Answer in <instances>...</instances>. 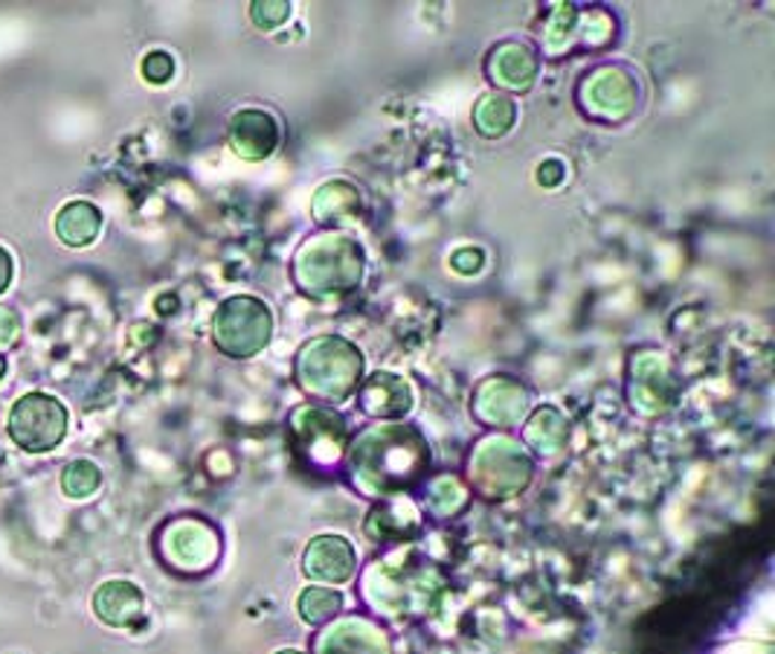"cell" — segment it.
Returning a JSON list of instances; mask_svg holds the SVG:
<instances>
[{
    "mask_svg": "<svg viewBox=\"0 0 775 654\" xmlns=\"http://www.w3.org/2000/svg\"><path fill=\"white\" fill-rule=\"evenodd\" d=\"M430 463L425 439L404 425H378L369 428L351 448L355 483L367 495L401 491L416 483Z\"/></svg>",
    "mask_w": 775,
    "mask_h": 654,
    "instance_id": "cell-1",
    "label": "cell"
},
{
    "mask_svg": "<svg viewBox=\"0 0 775 654\" xmlns=\"http://www.w3.org/2000/svg\"><path fill=\"white\" fill-rule=\"evenodd\" d=\"M363 358L341 337H320L302 349L297 361L299 384L320 399H346L358 388Z\"/></svg>",
    "mask_w": 775,
    "mask_h": 654,
    "instance_id": "cell-2",
    "label": "cell"
},
{
    "mask_svg": "<svg viewBox=\"0 0 775 654\" xmlns=\"http://www.w3.org/2000/svg\"><path fill=\"white\" fill-rule=\"evenodd\" d=\"M68 433V407L47 393H26L9 414V437L29 454H44Z\"/></svg>",
    "mask_w": 775,
    "mask_h": 654,
    "instance_id": "cell-3",
    "label": "cell"
},
{
    "mask_svg": "<svg viewBox=\"0 0 775 654\" xmlns=\"http://www.w3.org/2000/svg\"><path fill=\"white\" fill-rule=\"evenodd\" d=\"M311 259L299 257V267L308 265L306 274H299L302 288L308 292H346L360 280L363 271V253L349 239H325L317 245H306Z\"/></svg>",
    "mask_w": 775,
    "mask_h": 654,
    "instance_id": "cell-4",
    "label": "cell"
},
{
    "mask_svg": "<svg viewBox=\"0 0 775 654\" xmlns=\"http://www.w3.org/2000/svg\"><path fill=\"white\" fill-rule=\"evenodd\" d=\"M271 337V311L253 297H233L215 314V344L227 355L259 353Z\"/></svg>",
    "mask_w": 775,
    "mask_h": 654,
    "instance_id": "cell-5",
    "label": "cell"
},
{
    "mask_svg": "<svg viewBox=\"0 0 775 654\" xmlns=\"http://www.w3.org/2000/svg\"><path fill=\"white\" fill-rule=\"evenodd\" d=\"M290 431L297 439V451L306 454L311 465L329 468L341 463L346 448V425L341 416L329 414L323 407H299L290 419Z\"/></svg>",
    "mask_w": 775,
    "mask_h": 654,
    "instance_id": "cell-6",
    "label": "cell"
},
{
    "mask_svg": "<svg viewBox=\"0 0 775 654\" xmlns=\"http://www.w3.org/2000/svg\"><path fill=\"white\" fill-rule=\"evenodd\" d=\"M528 474L532 463L509 439L482 442V451L470 460V477H477L486 495H514L526 486Z\"/></svg>",
    "mask_w": 775,
    "mask_h": 654,
    "instance_id": "cell-7",
    "label": "cell"
},
{
    "mask_svg": "<svg viewBox=\"0 0 775 654\" xmlns=\"http://www.w3.org/2000/svg\"><path fill=\"white\" fill-rule=\"evenodd\" d=\"M166 556L169 564L183 570H204L218 556V538L201 521H178L166 530Z\"/></svg>",
    "mask_w": 775,
    "mask_h": 654,
    "instance_id": "cell-8",
    "label": "cell"
},
{
    "mask_svg": "<svg viewBox=\"0 0 775 654\" xmlns=\"http://www.w3.org/2000/svg\"><path fill=\"white\" fill-rule=\"evenodd\" d=\"M230 140L233 148L248 160H262L276 148L279 143V126L273 120L271 114L248 108L239 111L230 122Z\"/></svg>",
    "mask_w": 775,
    "mask_h": 654,
    "instance_id": "cell-9",
    "label": "cell"
},
{
    "mask_svg": "<svg viewBox=\"0 0 775 654\" xmlns=\"http://www.w3.org/2000/svg\"><path fill=\"white\" fill-rule=\"evenodd\" d=\"M306 573L320 582H346L355 573V550L341 535H320L308 544Z\"/></svg>",
    "mask_w": 775,
    "mask_h": 654,
    "instance_id": "cell-10",
    "label": "cell"
},
{
    "mask_svg": "<svg viewBox=\"0 0 775 654\" xmlns=\"http://www.w3.org/2000/svg\"><path fill=\"white\" fill-rule=\"evenodd\" d=\"M537 70V56L523 41H505L488 56V76L509 91H526Z\"/></svg>",
    "mask_w": 775,
    "mask_h": 654,
    "instance_id": "cell-11",
    "label": "cell"
},
{
    "mask_svg": "<svg viewBox=\"0 0 775 654\" xmlns=\"http://www.w3.org/2000/svg\"><path fill=\"white\" fill-rule=\"evenodd\" d=\"M526 411V390L509 379H494L479 388L477 414L486 425H514Z\"/></svg>",
    "mask_w": 775,
    "mask_h": 654,
    "instance_id": "cell-12",
    "label": "cell"
},
{
    "mask_svg": "<svg viewBox=\"0 0 775 654\" xmlns=\"http://www.w3.org/2000/svg\"><path fill=\"white\" fill-rule=\"evenodd\" d=\"M94 611L108 626L129 629L143 617V594L131 582H105L94 594Z\"/></svg>",
    "mask_w": 775,
    "mask_h": 654,
    "instance_id": "cell-13",
    "label": "cell"
},
{
    "mask_svg": "<svg viewBox=\"0 0 775 654\" xmlns=\"http://www.w3.org/2000/svg\"><path fill=\"white\" fill-rule=\"evenodd\" d=\"M360 405L369 416H404L409 411V388L392 372H378L375 379H369L360 390Z\"/></svg>",
    "mask_w": 775,
    "mask_h": 654,
    "instance_id": "cell-14",
    "label": "cell"
},
{
    "mask_svg": "<svg viewBox=\"0 0 775 654\" xmlns=\"http://www.w3.org/2000/svg\"><path fill=\"white\" fill-rule=\"evenodd\" d=\"M320 654H386V643L375 626L363 620H349L323 634Z\"/></svg>",
    "mask_w": 775,
    "mask_h": 654,
    "instance_id": "cell-15",
    "label": "cell"
},
{
    "mask_svg": "<svg viewBox=\"0 0 775 654\" xmlns=\"http://www.w3.org/2000/svg\"><path fill=\"white\" fill-rule=\"evenodd\" d=\"M99 227H103V213L87 201H73L56 216V233L70 248L91 245L99 236Z\"/></svg>",
    "mask_w": 775,
    "mask_h": 654,
    "instance_id": "cell-16",
    "label": "cell"
},
{
    "mask_svg": "<svg viewBox=\"0 0 775 654\" xmlns=\"http://www.w3.org/2000/svg\"><path fill=\"white\" fill-rule=\"evenodd\" d=\"M418 530V518L416 509L409 503H401V500H386L384 507H378L372 512L367 524V533L375 538V542H390V538H407Z\"/></svg>",
    "mask_w": 775,
    "mask_h": 654,
    "instance_id": "cell-17",
    "label": "cell"
},
{
    "mask_svg": "<svg viewBox=\"0 0 775 654\" xmlns=\"http://www.w3.org/2000/svg\"><path fill=\"white\" fill-rule=\"evenodd\" d=\"M474 122H477L479 134L486 138H503L505 131L514 126V103L509 96L494 94L486 96L474 111Z\"/></svg>",
    "mask_w": 775,
    "mask_h": 654,
    "instance_id": "cell-18",
    "label": "cell"
},
{
    "mask_svg": "<svg viewBox=\"0 0 775 654\" xmlns=\"http://www.w3.org/2000/svg\"><path fill=\"white\" fill-rule=\"evenodd\" d=\"M343 608V596L332 587H308L299 596V617L311 626L329 622Z\"/></svg>",
    "mask_w": 775,
    "mask_h": 654,
    "instance_id": "cell-19",
    "label": "cell"
},
{
    "mask_svg": "<svg viewBox=\"0 0 775 654\" xmlns=\"http://www.w3.org/2000/svg\"><path fill=\"white\" fill-rule=\"evenodd\" d=\"M99 483H103V474H99V468H96L91 460H76V463H70L68 468H64V474H61V486H64L70 498H87V495H94V491L99 489Z\"/></svg>",
    "mask_w": 775,
    "mask_h": 654,
    "instance_id": "cell-20",
    "label": "cell"
},
{
    "mask_svg": "<svg viewBox=\"0 0 775 654\" xmlns=\"http://www.w3.org/2000/svg\"><path fill=\"white\" fill-rule=\"evenodd\" d=\"M528 442H535L537 451H555V448L561 445L563 439V425H561V416L555 414L552 407H546V411H540V414L532 419V425H528L526 431Z\"/></svg>",
    "mask_w": 775,
    "mask_h": 654,
    "instance_id": "cell-21",
    "label": "cell"
},
{
    "mask_svg": "<svg viewBox=\"0 0 775 654\" xmlns=\"http://www.w3.org/2000/svg\"><path fill=\"white\" fill-rule=\"evenodd\" d=\"M171 73H175V61H171L169 52H148L143 61V76L154 85H163L169 82Z\"/></svg>",
    "mask_w": 775,
    "mask_h": 654,
    "instance_id": "cell-22",
    "label": "cell"
},
{
    "mask_svg": "<svg viewBox=\"0 0 775 654\" xmlns=\"http://www.w3.org/2000/svg\"><path fill=\"white\" fill-rule=\"evenodd\" d=\"M250 15H253V21H257L259 26H264V29H273V26L282 24V21L290 15V9L285 7V3H264V7L262 3H257Z\"/></svg>",
    "mask_w": 775,
    "mask_h": 654,
    "instance_id": "cell-23",
    "label": "cell"
},
{
    "mask_svg": "<svg viewBox=\"0 0 775 654\" xmlns=\"http://www.w3.org/2000/svg\"><path fill=\"white\" fill-rule=\"evenodd\" d=\"M17 332H21V320L12 309L0 306V349H9V346L17 341Z\"/></svg>",
    "mask_w": 775,
    "mask_h": 654,
    "instance_id": "cell-24",
    "label": "cell"
},
{
    "mask_svg": "<svg viewBox=\"0 0 775 654\" xmlns=\"http://www.w3.org/2000/svg\"><path fill=\"white\" fill-rule=\"evenodd\" d=\"M561 178H563L561 160H546V164L537 169V181L544 183V187H555V183H561Z\"/></svg>",
    "mask_w": 775,
    "mask_h": 654,
    "instance_id": "cell-25",
    "label": "cell"
},
{
    "mask_svg": "<svg viewBox=\"0 0 775 654\" xmlns=\"http://www.w3.org/2000/svg\"><path fill=\"white\" fill-rule=\"evenodd\" d=\"M12 283V259L3 248H0V294L7 292V285Z\"/></svg>",
    "mask_w": 775,
    "mask_h": 654,
    "instance_id": "cell-26",
    "label": "cell"
},
{
    "mask_svg": "<svg viewBox=\"0 0 775 654\" xmlns=\"http://www.w3.org/2000/svg\"><path fill=\"white\" fill-rule=\"evenodd\" d=\"M3 372H7V361H3V355H0V379H3Z\"/></svg>",
    "mask_w": 775,
    "mask_h": 654,
    "instance_id": "cell-27",
    "label": "cell"
},
{
    "mask_svg": "<svg viewBox=\"0 0 775 654\" xmlns=\"http://www.w3.org/2000/svg\"><path fill=\"white\" fill-rule=\"evenodd\" d=\"M279 654H302V652H279Z\"/></svg>",
    "mask_w": 775,
    "mask_h": 654,
    "instance_id": "cell-28",
    "label": "cell"
}]
</instances>
